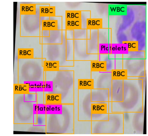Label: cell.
<instances>
[{
  "instance_id": "obj_1",
  "label": "cell",
  "mask_w": 148,
  "mask_h": 136,
  "mask_svg": "<svg viewBox=\"0 0 148 136\" xmlns=\"http://www.w3.org/2000/svg\"><path fill=\"white\" fill-rule=\"evenodd\" d=\"M39 10L40 16L41 17H53L56 15V8L54 6H40Z\"/></svg>"
},
{
  "instance_id": "obj_2",
  "label": "cell",
  "mask_w": 148,
  "mask_h": 136,
  "mask_svg": "<svg viewBox=\"0 0 148 136\" xmlns=\"http://www.w3.org/2000/svg\"><path fill=\"white\" fill-rule=\"evenodd\" d=\"M42 30H56L58 29V22L57 20H42Z\"/></svg>"
},
{
  "instance_id": "obj_3",
  "label": "cell",
  "mask_w": 148,
  "mask_h": 136,
  "mask_svg": "<svg viewBox=\"0 0 148 136\" xmlns=\"http://www.w3.org/2000/svg\"><path fill=\"white\" fill-rule=\"evenodd\" d=\"M92 113L104 114L107 113V104L105 103H94L91 104Z\"/></svg>"
},
{
  "instance_id": "obj_4",
  "label": "cell",
  "mask_w": 148,
  "mask_h": 136,
  "mask_svg": "<svg viewBox=\"0 0 148 136\" xmlns=\"http://www.w3.org/2000/svg\"><path fill=\"white\" fill-rule=\"evenodd\" d=\"M113 80H126L127 78V70L126 69H113L112 70Z\"/></svg>"
},
{
  "instance_id": "obj_5",
  "label": "cell",
  "mask_w": 148,
  "mask_h": 136,
  "mask_svg": "<svg viewBox=\"0 0 148 136\" xmlns=\"http://www.w3.org/2000/svg\"><path fill=\"white\" fill-rule=\"evenodd\" d=\"M91 69L92 71H106V62L105 61H92L91 62Z\"/></svg>"
},
{
  "instance_id": "obj_6",
  "label": "cell",
  "mask_w": 148,
  "mask_h": 136,
  "mask_svg": "<svg viewBox=\"0 0 148 136\" xmlns=\"http://www.w3.org/2000/svg\"><path fill=\"white\" fill-rule=\"evenodd\" d=\"M82 27L81 19L77 20H66V29H80Z\"/></svg>"
},
{
  "instance_id": "obj_7",
  "label": "cell",
  "mask_w": 148,
  "mask_h": 136,
  "mask_svg": "<svg viewBox=\"0 0 148 136\" xmlns=\"http://www.w3.org/2000/svg\"><path fill=\"white\" fill-rule=\"evenodd\" d=\"M59 63L58 61H45L43 62V68L46 71H55L59 68Z\"/></svg>"
},
{
  "instance_id": "obj_8",
  "label": "cell",
  "mask_w": 148,
  "mask_h": 136,
  "mask_svg": "<svg viewBox=\"0 0 148 136\" xmlns=\"http://www.w3.org/2000/svg\"><path fill=\"white\" fill-rule=\"evenodd\" d=\"M78 87L80 89H92L94 87L93 79H79Z\"/></svg>"
},
{
  "instance_id": "obj_9",
  "label": "cell",
  "mask_w": 148,
  "mask_h": 136,
  "mask_svg": "<svg viewBox=\"0 0 148 136\" xmlns=\"http://www.w3.org/2000/svg\"><path fill=\"white\" fill-rule=\"evenodd\" d=\"M65 19L66 20L81 19V12L80 10H66Z\"/></svg>"
},
{
  "instance_id": "obj_10",
  "label": "cell",
  "mask_w": 148,
  "mask_h": 136,
  "mask_svg": "<svg viewBox=\"0 0 148 136\" xmlns=\"http://www.w3.org/2000/svg\"><path fill=\"white\" fill-rule=\"evenodd\" d=\"M48 102H58L60 101L61 95L59 94H47L46 97Z\"/></svg>"
},
{
  "instance_id": "obj_11",
  "label": "cell",
  "mask_w": 148,
  "mask_h": 136,
  "mask_svg": "<svg viewBox=\"0 0 148 136\" xmlns=\"http://www.w3.org/2000/svg\"><path fill=\"white\" fill-rule=\"evenodd\" d=\"M127 44L128 51H137L138 50V42L128 41L124 42Z\"/></svg>"
}]
</instances>
